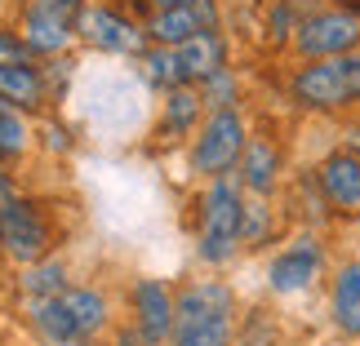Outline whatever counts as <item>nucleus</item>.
<instances>
[{"label":"nucleus","instance_id":"nucleus-11","mask_svg":"<svg viewBox=\"0 0 360 346\" xmlns=\"http://www.w3.org/2000/svg\"><path fill=\"white\" fill-rule=\"evenodd\" d=\"M129 311H134V328L147 333L151 342H169L174 338V320H178V293L165 288V280H134L129 288Z\"/></svg>","mask_w":360,"mask_h":346},{"label":"nucleus","instance_id":"nucleus-6","mask_svg":"<svg viewBox=\"0 0 360 346\" xmlns=\"http://www.w3.org/2000/svg\"><path fill=\"white\" fill-rule=\"evenodd\" d=\"M49 248H53V231L40 218V209L32 200H22L18 191H5L0 196V253L13 267H32V262L49 258Z\"/></svg>","mask_w":360,"mask_h":346},{"label":"nucleus","instance_id":"nucleus-19","mask_svg":"<svg viewBox=\"0 0 360 346\" xmlns=\"http://www.w3.org/2000/svg\"><path fill=\"white\" fill-rule=\"evenodd\" d=\"M0 98L13 102L18 112H40L49 98V76L36 62L27 67H0Z\"/></svg>","mask_w":360,"mask_h":346},{"label":"nucleus","instance_id":"nucleus-7","mask_svg":"<svg viewBox=\"0 0 360 346\" xmlns=\"http://www.w3.org/2000/svg\"><path fill=\"white\" fill-rule=\"evenodd\" d=\"M89 0H27L22 5V22L18 32L32 45L36 58H58L72 49L76 40V22L85 13Z\"/></svg>","mask_w":360,"mask_h":346},{"label":"nucleus","instance_id":"nucleus-14","mask_svg":"<svg viewBox=\"0 0 360 346\" xmlns=\"http://www.w3.org/2000/svg\"><path fill=\"white\" fill-rule=\"evenodd\" d=\"M63 307L76 320L85 346H94V342H98V333L112 324V302H107V293H103V288H94V284H67Z\"/></svg>","mask_w":360,"mask_h":346},{"label":"nucleus","instance_id":"nucleus-21","mask_svg":"<svg viewBox=\"0 0 360 346\" xmlns=\"http://www.w3.org/2000/svg\"><path fill=\"white\" fill-rule=\"evenodd\" d=\"M32 151V124H27V112H18L13 102L0 98V160H22Z\"/></svg>","mask_w":360,"mask_h":346},{"label":"nucleus","instance_id":"nucleus-2","mask_svg":"<svg viewBox=\"0 0 360 346\" xmlns=\"http://www.w3.org/2000/svg\"><path fill=\"white\" fill-rule=\"evenodd\" d=\"M196 258L205 267H227L240 248V227H245V187L240 178H210V187L196 200Z\"/></svg>","mask_w":360,"mask_h":346},{"label":"nucleus","instance_id":"nucleus-3","mask_svg":"<svg viewBox=\"0 0 360 346\" xmlns=\"http://www.w3.org/2000/svg\"><path fill=\"white\" fill-rule=\"evenodd\" d=\"M289 93L307 112H338V107L356 102L360 98V49L298 67L294 80H289Z\"/></svg>","mask_w":360,"mask_h":346},{"label":"nucleus","instance_id":"nucleus-16","mask_svg":"<svg viewBox=\"0 0 360 346\" xmlns=\"http://www.w3.org/2000/svg\"><path fill=\"white\" fill-rule=\"evenodd\" d=\"M178 62H183L187 85H205L218 72H227V40L218 32H200L191 36L187 45H178Z\"/></svg>","mask_w":360,"mask_h":346},{"label":"nucleus","instance_id":"nucleus-9","mask_svg":"<svg viewBox=\"0 0 360 346\" xmlns=\"http://www.w3.org/2000/svg\"><path fill=\"white\" fill-rule=\"evenodd\" d=\"M325 267V253H321V240L316 235H298V240H289L281 253L271 258V267H267V288L271 293H302V288H311V280L321 275Z\"/></svg>","mask_w":360,"mask_h":346},{"label":"nucleus","instance_id":"nucleus-26","mask_svg":"<svg viewBox=\"0 0 360 346\" xmlns=\"http://www.w3.org/2000/svg\"><path fill=\"white\" fill-rule=\"evenodd\" d=\"M112 346H160V342H151L147 333H138V328L129 324V328H120V333H116V342Z\"/></svg>","mask_w":360,"mask_h":346},{"label":"nucleus","instance_id":"nucleus-10","mask_svg":"<svg viewBox=\"0 0 360 346\" xmlns=\"http://www.w3.org/2000/svg\"><path fill=\"white\" fill-rule=\"evenodd\" d=\"M200 32H218V5L214 0H196V5H178V9H151L147 18V40L165 49L187 45Z\"/></svg>","mask_w":360,"mask_h":346},{"label":"nucleus","instance_id":"nucleus-1","mask_svg":"<svg viewBox=\"0 0 360 346\" xmlns=\"http://www.w3.org/2000/svg\"><path fill=\"white\" fill-rule=\"evenodd\" d=\"M236 293L223 280H191L178 288V320L169 346H231Z\"/></svg>","mask_w":360,"mask_h":346},{"label":"nucleus","instance_id":"nucleus-5","mask_svg":"<svg viewBox=\"0 0 360 346\" xmlns=\"http://www.w3.org/2000/svg\"><path fill=\"white\" fill-rule=\"evenodd\" d=\"M76 40L98 53H116V58H143L151 49L147 40V22L129 18L124 9L107 5V0H89L85 13H80L76 22Z\"/></svg>","mask_w":360,"mask_h":346},{"label":"nucleus","instance_id":"nucleus-25","mask_svg":"<svg viewBox=\"0 0 360 346\" xmlns=\"http://www.w3.org/2000/svg\"><path fill=\"white\" fill-rule=\"evenodd\" d=\"M27 62H36V53L22 40V32L18 27H0V67H27Z\"/></svg>","mask_w":360,"mask_h":346},{"label":"nucleus","instance_id":"nucleus-18","mask_svg":"<svg viewBox=\"0 0 360 346\" xmlns=\"http://www.w3.org/2000/svg\"><path fill=\"white\" fill-rule=\"evenodd\" d=\"M329 315H334L338 333L360 338V258L338 267L334 288H329Z\"/></svg>","mask_w":360,"mask_h":346},{"label":"nucleus","instance_id":"nucleus-29","mask_svg":"<svg viewBox=\"0 0 360 346\" xmlns=\"http://www.w3.org/2000/svg\"><path fill=\"white\" fill-rule=\"evenodd\" d=\"M0 9H5V0H0Z\"/></svg>","mask_w":360,"mask_h":346},{"label":"nucleus","instance_id":"nucleus-12","mask_svg":"<svg viewBox=\"0 0 360 346\" xmlns=\"http://www.w3.org/2000/svg\"><path fill=\"white\" fill-rule=\"evenodd\" d=\"M316 187H321L325 204L338 218H360V156L356 151H334L316 169Z\"/></svg>","mask_w":360,"mask_h":346},{"label":"nucleus","instance_id":"nucleus-23","mask_svg":"<svg viewBox=\"0 0 360 346\" xmlns=\"http://www.w3.org/2000/svg\"><path fill=\"white\" fill-rule=\"evenodd\" d=\"M267 235H271V209H267V200H262V196L245 200V227H240V244H249V248H262V244H267Z\"/></svg>","mask_w":360,"mask_h":346},{"label":"nucleus","instance_id":"nucleus-28","mask_svg":"<svg viewBox=\"0 0 360 346\" xmlns=\"http://www.w3.org/2000/svg\"><path fill=\"white\" fill-rule=\"evenodd\" d=\"M347 151H356V156H360V124H356V129H347Z\"/></svg>","mask_w":360,"mask_h":346},{"label":"nucleus","instance_id":"nucleus-20","mask_svg":"<svg viewBox=\"0 0 360 346\" xmlns=\"http://www.w3.org/2000/svg\"><path fill=\"white\" fill-rule=\"evenodd\" d=\"M18 288H22V298H27V302L63 298V293H67V267H63V258H53V253H49V258L32 262V267H22Z\"/></svg>","mask_w":360,"mask_h":346},{"label":"nucleus","instance_id":"nucleus-15","mask_svg":"<svg viewBox=\"0 0 360 346\" xmlns=\"http://www.w3.org/2000/svg\"><path fill=\"white\" fill-rule=\"evenodd\" d=\"M205 120V98H200V85H183V89H169L160 102V138H196Z\"/></svg>","mask_w":360,"mask_h":346},{"label":"nucleus","instance_id":"nucleus-13","mask_svg":"<svg viewBox=\"0 0 360 346\" xmlns=\"http://www.w3.org/2000/svg\"><path fill=\"white\" fill-rule=\"evenodd\" d=\"M236 178H240V187L249 191V196L267 200L276 191V182H281V147H276L271 138H249L245 156L236 164Z\"/></svg>","mask_w":360,"mask_h":346},{"label":"nucleus","instance_id":"nucleus-24","mask_svg":"<svg viewBox=\"0 0 360 346\" xmlns=\"http://www.w3.org/2000/svg\"><path fill=\"white\" fill-rule=\"evenodd\" d=\"M200 98H205L210 112L236 107V76H231V67H227V72H218L214 80H205V85H200Z\"/></svg>","mask_w":360,"mask_h":346},{"label":"nucleus","instance_id":"nucleus-8","mask_svg":"<svg viewBox=\"0 0 360 346\" xmlns=\"http://www.w3.org/2000/svg\"><path fill=\"white\" fill-rule=\"evenodd\" d=\"M294 49L307 62L316 58H338V53L360 49V13L356 9H321L307 13L294 32Z\"/></svg>","mask_w":360,"mask_h":346},{"label":"nucleus","instance_id":"nucleus-22","mask_svg":"<svg viewBox=\"0 0 360 346\" xmlns=\"http://www.w3.org/2000/svg\"><path fill=\"white\" fill-rule=\"evenodd\" d=\"M143 76H147V85H156L160 93H169V89H183L187 85V76H183V62H178V49H165V45H151L143 58Z\"/></svg>","mask_w":360,"mask_h":346},{"label":"nucleus","instance_id":"nucleus-17","mask_svg":"<svg viewBox=\"0 0 360 346\" xmlns=\"http://www.w3.org/2000/svg\"><path fill=\"white\" fill-rule=\"evenodd\" d=\"M27 324L40 338V346H85L76 320L67 315L63 298H45V302H27Z\"/></svg>","mask_w":360,"mask_h":346},{"label":"nucleus","instance_id":"nucleus-27","mask_svg":"<svg viewBox=\"0 0 360 346\" xmlns=\"http://www.w3.org/2000/svg\"><path fill=\"white\" fill-rule=\"evenodd\" d=\"M178 5H196V0H151V9H178Z\"/></svg>","mask_w":360,"mask_h":346},{"label":"nucleus","instance_id":"nucleus-4","mask_svg":"<svg viewBox=\"0 0 360 346\" xmlns=\"http://www.w3.org/2000/svg\"><path fill=\"white\" fill-rule=\"evenodd\" d=\"M249 147V129L236 107H223V112H210L200 120L196 138H191V151H187V164L196 178H223L240 164Z\"/></svg>","mask_w":360,"mask_h":346}]
</instances>
